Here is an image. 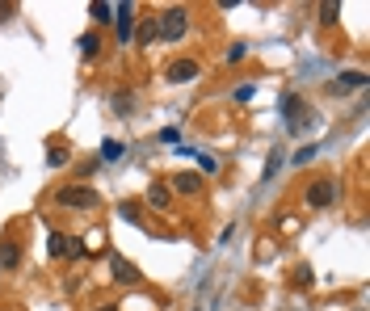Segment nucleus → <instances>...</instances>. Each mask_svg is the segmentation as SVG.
I'll return each mask as SVG.
<instances>
[{"instance_id": "nucleus-12", "label": "nucleus", "mask_w": 370, "mask_h": 311, "mask_svg": "<svg viewBox=\"0 0 370 311\" xmlns=\"http://www.w3.org/2000/svg\"><path fill=\"white\" fill-rule=\"evenodd\" d=\"M135 38H139V46H152V42L160 38V29H156V17H147V21L139 25V34H135Z\"/></svg>"}, {"instance_id": "nucleus-6", "label": "nucleus", "mask_w": 370, "mask_h": 311, "mask_svg": "<svg viewBox=\"0 0 370 311\" xmlns=\"http://www.w3.org/2000/svg\"><path fill=\"white\" fill-rule=\"evenodd\" d=\"M110 274H114V282H122V286H131V282H139V270H135L131 261H122L118 253H110Z\"/></svg>"}, {"instance_id": "nucleus-2", "label": "nucleus", "mask_w": 370, "mask_h": 311, "mask_svg": "<svg viewBox=\"0 0 370 311\" xmlns=\"http://www.w3.org/2000/svg\"><path fill=\"white\" fill-rule=\"evenodd\" d=\"M156 29H160V38H169V42H177V38H185V29H190V13L177 4V8H164L160 17H156Z\"/></svg>"}, {"instance_id": "nucleus-10", "label": "nucleus", "mask_w": 370, "mask_h": 311, "mask_svg": "<svg viewBox=\"0 0 370 311\" xmlns=\"http://www.w3.org/2000/svg\"><path fill=\"white\" fill-rule=\"evenodd\" d=\"M147 202H152L156 211H169V202H173V194H169V185H164V181H156V185L147 190Z\"/></svg>"}, {"instance_id": "nucleus-23", "label": "nucleus", "mask_w": 370, "mask_h": 311, "mask_svg": "<svg viewBox=\"0 0 370 311\" xmlns=\"http://www.w3.org/2000/svg\"><path fill=\"white\" fill-rule=\"evenodd\" d=\"M160 139H164V143H177V139H181V131H177V126H164V131H160Z\"/></svg>"}, {"instance_id": "nucleus-22", "label": "nucleus", "mask_w": 370, "mask_h": 311, "mask_svg": "<svg viewBox=\"0 0 370 311\" xmlns=\"http://www.w3.org/2000/svg\"><path fill=\"white\" fill-rule=\"evenodd\" d=\"M46 160L59 168V164H67V152H63V147H51V156H46Z\"/></svg>"}, {"instance_id": "nucleus-14", "label": "nucleus", "mask_w": 370, "mask_h": 311, "mask_svg": "<svg viewBox=\"0 0 370 311\" xmlns=\"http://www.w3.org/2000/svg\"><path fill=\"white\" fill-rule=\"evenodd\" d=\"M80 51H84V59H97V55H101V38H97V34H84V38H80Z\"/></svg>"}, {"instance_id": "nucleus-7", "label": "nucleus", "mask_w": 370, "mask_h": 311, "mask_svg": "<svg viewBox=\"0 0 370 311\" xmlns=\"http://www.w3.org/2000/svg\"><path fill=\"white\" fill-rule=\"evenodd\" d=\"M194 76H198V63H194V59H177V63H169V80H173V84L194 80Z\"/></svg>"}, {"instance_id": "nucleus-16", "label": "nucleus", "mask_w": 370, "mask_h": 311, "mask_svg": "<svg viewBox=\"0 0 370 311\" xmlns=\"http://www.w3.org/2000/svg\"><path fill=\"white\" fill-rule=\"evenodd\" d=\"M337 17H341V4H337V0L320 4V21H324V25H337Z\"/></svg>"}, {"instance_id": "nucleus-20", "label": "nucleus", "mask_w": 370, "mask_h": 311, "mask_svg": "<svg viewBox=\"0 0 370 311\" xmlns=\"http://www.w3.org/2000/svg\"><path fill=\"white\" fill-rule=\"evenodd\" d=\"M312 156H316V147H312V143H308V147H303V152H295V156H291V164H308V160H312Z\"/></svg>"}, {"instance_id": "nucleus-15", "label": "nucleus", "mask_w": 370, "mask_h": 311, "mask_svg": "<svg viewBox=\"0 0 370 311\" xmlns=\"http://www.w3.org/2000/svg\"><path fill=\"white\" fill-rule=\"evenodd\" d=\"M101 160H105V164L122 160V143H118V139H105V143H101Z\"/></svg>"}, {"instance_id": "nucleus-24", "label": "nucleus", "mask_w": 370, "mask_h": 311, "mask_svg": "<svg viewBox=\"0 0 370 311\" xmlns=\"http://www.w3.org/2000/svg\"><path fill=\"white\" fill-rule=\"evenodd\" d=\"M114 105H118V110L126 114V110H131V93H118V97H114Z\"/></svg>"}, {"instance_id": "nucleus-4", "label": "nucleus", "mask_w": 370, "mask_h": 311, "mask_svg": "<svg viewBox=\"0 0 370 311\" xmlns=\"http://www.w3.org/2000/svg\"><path fill=\"white\" fill-rule=\"evenodd\" d=\"M46 249H51V257H80V253H84V244H80L76 236H63V232H51Z\"/></svg>"}, {"instance_id": "nucleus-3", "label": "nucleus", "mask_w": 370, "mask_h": 311, "mask_svg": "<svg viewBox=\"0 0 370 311\" xmlns=\"http://www.w3.org/2000/svg\"><path fill=\"white\" fill-rule=\"evenodd\" d=\"M333 202H337V181L324 177V181H316V185L308 190V206H312V211H324V206H333Z\"/></svg>"}, {"instance_id": "nucleus-17", "label": "nucleus", "mask_w": 370, "mask_h": 311, "mask_svg": "<svg viewBox=\"0 0 370 311\" xmlns=\"http://www.w3.org/2000/svg\"><path fill=\"white\" fill-rule=\"evenodd\" d=\"M118 215H122V219H131V223H139V206H135V202H122V206H118Z\"/></svg>"}, {"instance_id": "nucleus-1", "label": "nucleus", "mask_w": 370, "mask_h": 311, "mask_svg": "<svg viewBox=\"0 0 370 311\" xmlns=\"http://www.w3.org/2000/svg\"><path fill=\"white\" fill-rule=\"evenodd\" d=\"M55 202H59V206H72V211H97V206H101V194H97L93 185H63V190L55 194Z\"/></svg>"}, {"instance_id": "nucleus-8", "label": "nucleus", "mask_w": 370, "mask_h": 311, "mask_svg": "<svg viewBox=\"0 0 370 311\" xmlns=\"http://www.w3.org/2000/svg\"><path fill=\"white\" fill-rule=\"evenodd\" d=\"M114 13H118V38H122V42H126V38H131V34H135V17H131V13H135V8H131V4H118V8H114Z\"/></svg>"}, {"instance_id": "nucleus-9", "label": "nucleus", "mask_w": 370, "mask_h": 311, "mask_svg": "<svg viewBox=\"0 0 370 311\" xmlns=\"http://www.w3.org/2000/svg\"><path fill=\"white\" fill-rule=\"evenodd\" d=\"M173 190H177V194H198V190H202V177H198V173H177V177H173Z\"/></svg>"}, {"instance_id": "nucleus-18", "label": "nucleus", "mask_w": 370, "mask_h": 311, "mask_svg": "<svg viewBox=\"0 0 370 311\" xmlns=\"http://www.w3.org/2000/svg\"><path fill=\"white\" fill-rule=\"evenodd\" d=\"M295 282H299V291H308V286H312V270L299 265V270H295Z\"/></svg>"}, {"instance_id": "nucleus-13", "label": "nucleus", "mask_w": 370, "mask_h": 311, "mask_svg": "<svg viewBox=\"0 0 370 311\" xmlns=\"http://www.w3.org/2000/svg\"><path fill=\"white\" fill-rule=\"evenodd\" d=\"M88 13H93V21H114V4H105V0H93Z\"/></svg>"}, {"instance_id": "nucleus-11", "label": "nucleus", "mask_w": 370, "mask_h": 311, "mask_svg": "<svg viewBox=\"0 0 370 311\" xmlns=\"http://www.w3.org/2000/svg\"><path fill=\"white\" fill-rule=\"evenodd\" d=\"M17 261H21V249L13 240H0V270H17Z\"/></svg>"}, {"instance_id": "nucleus-21", "label": "nucleus", "mask_w": 370, "mask_h": 311, "mask_svg": "<svg viewBox=\"0 0 370 311\" xmlns=\"http://www.w3.org/2000/svg\"><path fill=\"white\" fill-rule=\"evenodd\" d=\"M198 164H202V173H215V168H219V160L206 156V152H198Z\"/></svg>"}, {"instance_id": "nucleus-5", "label": "nucleus", "mask_w": 370, "mask_h": 311, "mask_svg": "<svg viewBox=\"0 0 370 311\" xmlns=\"http://www.w3.org/2000/svg\"><path fill=\"white\" fill-rule=\"evenodd\" d=\"M366 84V72H341L333 84H329V93H337V97H345V93H358Z\"/></svg>"}, {"instance_id": "nucleus-25", "label": "nucleus", "mask_w": 370, "mask_h": 311, "mask_svg": "<svg viewBox=\"0 0 370 311\" xmlns=\"http://www.w3.org/2000/svg\"><path fill=\"white\" fill-rule=\"evenodd\" d=\"M97 311H118V307H97Z\"/></svg>"}, {"instance_id": "nucleus-19", "label": "nucleus", "mask_w": 370, "mask_h": 311, "mask_svg": "<svg viewBox=\"0 0 370 311\" xmlns=\"http://www.w3.org/2000/svg\"><path fill=\"white\" fill-rule=\"evenodd\" d=\"M244 55H249V46H244V42H236V46H232V51H227V63H240V59H244Z\"/></svg>"}]
</instances>
